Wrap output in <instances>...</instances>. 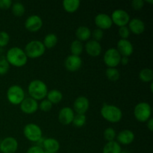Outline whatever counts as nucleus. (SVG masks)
<instances>
[{
  "mask_svg": "<svg viewBox=\"0 0 153 153\" xmlns=\"http://www.w3.org/2000/svg\"><path fill=\"white\" fill-rule=\"evenodd\" d=\"M47 100L53 104H58L59 102H61V100H63V94L60 91L57 89H53L51 90V91H48L47 95Z\"/></svg>",
  "mask_w": 153,
  "mask_h": 153,
  "instance_id": "obj_25",
  "label": "nucleus"
},
{
  "mask_svg": "<svg viewBox=\"0 0 153 153\" xmlns=\"http://www.w3.org/2000/svg\"><path fill=\"white\" fill-rule=\"evenodd\" d=\"M121 153H127L126 152H121Z\"/></svg>",
  "mask_w": 153,
  "mask_h": 153,
  "instance_id": "obj_45",
  "label": "nucleus"
},
{
  "mask_svg": "<svg viewBox=\"0 0 153 153\" xmlns=\"http://www.w3.org/2000/svg\"><path fill=\"white\" fill-rule=\"evenodd\" d=\"M128 25L130 32H132L133 34H137V35L141 34L142 33L144 32L145 28H146L144 22L139 18H134V19H130Z\"/></svg>",
  "mask_w": 153,
  "mask_h": 153,
  "instance_id": "obj_20",
  "label": "nucleus"
},
{
  "mask_svg": "<svg viewBox=\"0 0 153 153\" xmlns=\"http://www.w3.org/2000/svg\"><path fill=\"white\" fill-rule=\"evenodd\" d=\"M12 2L11 0H0V9L2 10H7L11 7Z\"/></svg>",
  "mask_w": 153,
  "mask_h": 153,
  "instance_id": "obj_39",
  "label": "nucleus"
},
{
  "mask_svg": "<svg viewBox=\"0 0 153 153\" xmlns=\"http://www.w3.org/2000/svg\"><path fill=\"white\" fill-rule=\"evenodd\" d=\"M52 104L47 100V99H44V100H41L40 105L38 106V108H40L42 111L47 112L52 109Z\"/></svg>",
  "mask_w": 153,
  "mask_h": 153,
  "instance_id": "obj_33",
  "label": "nucleus"
},
{
  "mask_svg": "<svg viewBox=\"0 0 153 153\" xmlns=\"http://www.w3.org/2000/svg\"><path fill=\"white\" fill-rule=\"evenodd\" d=\"M91 36L93 37V40H96V41H100L102 39L103 36H104V31L102 29L100 28H96L95 30H94L93 32H91Z\"/></svg>",
  "mask_w": 153,
  "mask_h": 153,
  "instance_id": "obj_37",
  "label": "nucleus"
},
{
  "mask_svg": "<svg viewBox=\"0 0 153 153\" xmlns=\"http://www.w3.org/2000/svg\"><path fill=\"white\" fill-rule=\"evenodd\" d=\"M116 49L121 56L128 57V58L131 56L134 52L132 43L128 40H124V39H120L117 42Z\"/></svg>",
  "mask_w": 153,
  "mask_h": 153,
  "instance_id": "obj_15",
  "label": "nucleus"
},
{
  "mask_svg": "<svg viewBox=\"0 0 153 153\" xmlns=\"http://www.w3.org/2000/svg\"><path fill=\"white\" fill-rule=\"evenodd\" d=\"M10 69V64L5 58L0 59V76L5 75Z\"/></svg>",
  "mask_w": 153,
  "mask_h": 153,
  "instance_id": "obj_34",
  "label": "nucleus"
},
{
  "mask_svg": "<svg viewBox=\"0 0 153 153\" xmlns=\"http://www.w3.org/2000/svg\"><path fill=\"white\" fill-rule=\"evenodd\" d=\"M90 107L89 100L85 96H80L77 97L73 102L74 112L79 114H85Z\"/></svg>",
  "mask_w": 153,
  "mask_h": 153,
  "instance_id": "obj_12",
  "label": "nucleus"
},
{
  "mask_svg": "<svg viewBox=\"0 0 153 153\" xmlns=\"http://www.w3.org/2000/svg\"><path fill=\"white\" fill-rule=\"evenodd\" d=\"M128 62H129V60H128V57H124V56L121 57L120 62V64H121L122 65H123V66H126L128 64Z\"/></svg>",
  "mask_w": 153,
  "mask_h": 153,
  "instance_id": "obj_42",
  "label": "nucleus"
},
{
  "mask_svg": "<svg viewBox=\"0 0 153 153\" xmlns=\"http://www.w3.org/2000/svg\"><path fill=\"white\" fill-rule=\"evenodd\" d=\"M146 126H147V128L150 131H152L153 130V119L150 118L149 120H148V121L146 122Z\"/></svg>",
  "mask_w": 153,
  "mask_h": 153,
  "instance_id": "obj_41",
  "label": "nucleus"
},
{
  "mask_svg": "<svg viewBox=\"0 0 153 153\" xmlns=\"http://www.w3.org/2000/svg\"><path fill=\"white\" fill-rule=\"evenodd\" d=\"M26 153H44V150L40 146H32L27 150Z\"/></svg>",
  "mask_w": 153,
  "mask_h": 153,
  "instance_id": "obj_40",
  "label": "nucleus"
},
{
  "mask_svg": "<svg viewBox=\"0 0 153 153\" xmlns=\"http://www.w3.org/2000/svg\"><path fill=\"white\" fill-rule=\"evenodd\" d=\"M121 146L117 141H109L105 144L102 149V153H121Z\"/></svg>",
  "mask_w": 153,
  "mask_h": 153,
  "instance_id": "obj_23",
  "label": "nucleus"
},
{
  "mask_svg": "<svg viewBox=\"0 0 153 153\" xmlns=\"http://www.w3.org/2000/svg\"><path fill=\"white\" fill-rule=\"evenodd\" d=\"M79 0H64L63 1V7L67 13H73L79 9L80 6Z\"/></svg>",
  "mask_w": 153,
  "mask_h": 153,
  "instance_id": "obj_24",
  "label": "nucleus"
},
{
  "mask_svg": "<svg viewBox=\"0 0 153 153\" xmlns=\"http://www.w3.org/2000/svg\"><path fill=\"white\" fill-rule=\"evenodd\" d=\"M82 60L80 56L70 55L66 58L64 61L65 68L70 72H76L82 67Z\"/></svg>",
  "mask_w": 153,
  "mask_h": 153,
  "instance_id": "obj_14",
  "label": "nucleus"
},
{
  "mask_svg": "<svg viewBox=\"0 0 153 153\" xmlns=\"http://www.w3.org/2000/svg\"><path fill=\"white\" fill-rule=\"evenodd\" d=\"M18 149V142L13 137H7L0 143V151L2 153H15Z\"/></svg>",
  "mask_w": 153,
  "mask_h": 153,
  "instance_id": "obj_11",
  "label": "nucleus"
},
{
  "mask_svg": "<svg viewBox=\"0 0 153 153\" xmlns=\"http://www.w3.org/2000/svg\"><path fill=\"white\" fill-rule=\"evenodd\" d=\"M44 153H53V152H46V151H44Z\"/></svg>",
  "mask_w": 153,
  "mask_h": 153,
  "instance_id": "obj_44",
  "label": "nucleus"
},
{
  "mask_svg": "<svg viewBox=\"0 0 153 153\" xmlns=\"http://www.w3.org/2000/svg\"><path fill=\"white\" fill-rule=\"evenodd\" d=\"M87 122V117L85 116V114H75L74 118H73V120L72 122V123L73 124V126L77 128H81V127L84 126L85 125Z\"/></svg>",
  "mask_w": 153,
  "mask_h": 153,
  "instance_id": "obj_31",
  "label": "nucleus"
},
{
  "mask_svg": "<svg viewBox=\"0 0 153 153\" xmlns=\"http://www.w3.org/2000/svg\"><path fill=\"white\" fill-rule=\"evenodd\" d=\"M84 50V46L82 42L78 40H73L70 44V52L72 55L76 56H80Z\"/></svg>",
  "mask_w": 153,
  "mask_h": 153,
  "instance_id": "obj_27",
  "label": "nucleus"
},
{
  "mask_svg": "<svg viewBox=\"0 0 153 153\" xmlns=\"http://www.w3.org/2000/svg\"><path fill=\"white\" fill-rule=\"evenodd\" d=\"M84 49L86 51L87 54L91 57H97L101 54L102 46L100 42L96 40H88Z\"/></svg>",
  "mask_w": 153,
  "mask_h": 153,
  "instance_id": "obj_18",
  "label": "nucleus"
},
{
  "mask_svg": "<svg viewBox=\"0 0 153 153\" xmlns=\"http://www.w3.org/2000/svg\"><path fill=\"white\" fill-rule=\"evenodd\" d=\"M42 148L46 152L56 153L60 149V143L53 137H48L43 140Z\"/></svg>",
  "mask_w": 153,
  "mask_h": 153,
  "instance_id": "obj_21",
  "label": "nucleus"
},
{
  "mask_svg": "<svg viewBox=\"0 0 153 153\" xmlns=\"http://www.w3.org/2000/svg\"><path fill=\"white\" fill-rule=\"evenodd\" d=\"M11 10L15 16L19 17V16H23L25 11V8L24 4L21 2H15L12 4Z\"/></svg>",
  "mask_w": 153,
  "mask_h": 153,
  "instance_id": "obj_30",
  "label": "nucleus"
},
{
  "mask_svg": "<svg viewBox=\"0 0 153 153\" xmlns=\"http://www.w3.org/2000/svg\"><path fill=\"white\" fill-rule=\"evenodd\" d=\"M94 22H95L97 28L102 29V31L103 30L109 29L113 25L111 16L109 15L106 14V13H99L95 16Z\"/></svg>",
  "mask_w": 153,
  "mask_h": 153,
  "instance_id": "obj_17",
  "label": "nucleus"
},
{
  "mask_svg": "<svg viewBox=\"0 0 153 153\" xmlns=\"http://www.w3.org/2000/svg\"><path fill=\"white\" fill-rule=\"evenodd\" d=\"M28 93L31 98L36 101L43 100L46 97L48 88L44 82L39 79L31 81L28 86Z\"/></svg>",
  "mask_w": 153,
  "mask_h": 153,
  "instance_id": "obj_2",
  "label": "nucleus"
},
{
  "mask_svg": "<svg viewBox=\"0 0 153 153\" xmlns=\"http://www.w3.org/2000/svg\"><path fill=\"white\" fill-rule=\"evenodd\" d=\"M20 110L26 114H32L35 113L38 109L39 104L37 101L31 97L25 98L20 103Z\"/></svg>",
  "mask_w": 153,
  "mask_h": 153,
  "instance_id": "obj_13",
  "label": "nucleus"
},
{
  "mask_svg": "<svg viewBox=\"0 0 153 153\" xmlns=\"http://www.w3.org/2000/svg\"><path fill=\"white\" fill-rule=\"evenodd\" d=\"M75 117V112L71 108L64 107L60 110L58 115V119L62 125L67 126L72 123Z\"/></svg>",
  "mask_w": 153,
  "mask_h": 153,
  "instance_id": "obj_16",
  "label": "nucleus"
},
{
  "mask_svg": "<svg viewBox=\"0 0 153 153\" xmlns=\"http://www.w3.org/2000/svg\"><path fill=\"white\" fill-rule=\"evenodd\" d=\"M145 1L143 0H133L131 1V7L134 10H139L142 9L144 6Z\"/></svg>",
  "mask_w": 153,
  "mask_h": 153,
  "instance_id": "obj_38",
  "label": "nucleus"
},
{
  "mask_svg": "<svg viewBox=\"0 0 153 153\" xmlns=\"http://www.w3.org/2000/svg\"><path fill=\"white\" fill-rule=\"evenodd\" d=\"M121 55L116 48H110L105 52L103 55V61L108 67L116 68L120 64Z\"/></svg>",
  "mask_w": 153,
  "mask_h": 153,
  "instance_id": "obj_8",
  "label": "nucleus"
},
{
  "mask_svg": "<svg viewBox=\"0 0 153 153\" xmlns=\"http://www.w3.org/2000/svg\"><path fill=\"white\" fill-rule=\"evenodd\" d=\"M76 36L79 41H88L91 37V31L87 26H79L76 31Z\"/></svg>",
  "mask_w": 153,
  "mask_h": 153,
  "instance_id": "obj_22",
  "label": "nucleus"
},
{
  "mask_svg": "<svg viewBox=\"0 0 153 153\" xmlns=\"http://www.w3.org/2000/svg\"><path fill=\"white\" fill-rule=\"evenodd\" d=\"M102 117L111 123H119L123 118V112L119 107L114 105L104 104L100 110Z\"/></svg>",
  "mask_w": 153,
  "mask_h": 153,
  "instance_id": "obj_3",
  "label": "nucleus"
},
{
  "mask_svg": "<svg viewBox=\"0 0 153 153\" xmlns=\"http://www.w3.org/2000/svg\"><path fill=\"white\" fill-rule=\"evenodd\" d=\"M118 34H119L121 39L128 40V37H129L130 35V31L129 29H128V26L120 27L119 30H118Z\"/></svg>",
  "mask_w": 153,
  "mask_h": 153,
  "instance_id": "obj_36",
  "label": "nucleus"
},
{
  "mask_svg": "<svg viewBox=\"0 0 153 153\" xmlns=\"http://www.w3.org/2000/svg\"><path fill=\"white\" fill-rule=\"evenodd\" d=\"M43 26V20L38 15H31L25 22V28L30 32H37Z\"/></svg>",
  "mask_w": 153,
  "mask_h": 153,
  "instance_id": "obj_10",
  "label": "nucleus"
},
{
  "mask_svg": "<svg viewBox=\"0 0 153 153\" xmlns=\"http://www.w3.org/2000/svg\"><path fill=\"white\" fill-rule=\"evenodd\" d=\"M45 51H46V48L43 42L37 40L28 42L25 45V49H24L26 56L30 58H40L45 53Z\"/></svg>",
  "mask_w": 153,
  "mask_h": 153,
  "instance_id": "obj_4",
  "label": "nucleus"
},
{
  "mask_svg": "<svg viewBox=\"0 0 153 153\" xmlns=\"http://www.w3.org/2000/svg\"><path fill=\"white\" fill-rule=\"evenodd\" d=\"M152 108L149 103L141 102L135 105L134 108V116L138 122H147L151 118Z\"/></svg>",
  "mask_w": 153,
  "mask_h": 153,
  "instance_id": "obj_5",
  "label": "nucleus"
},
{
  "mask_svg": "<svg viewBox=\"0 0 153 153\" xmlns=\"http://www.w3.org/2000/svg\"><path fill=\"white\" fill-rule=\"evenodd\" d=\"M103 137L107 142L113 141L115 140L117 137V132L114 130V128H111V127H108V128H105L103 132Z\"/></svg>",
  "mask_w": 153,
  "mask_h": 153,
  "instance_id": "obj_32",
  "label": "nucleus"
},
{
  "mask_svg": "<svg viewBox=\"0 0 153 153\" xmlns=\"http://www.w3.org/2000/svg\"><path fill=\"white\" fill-rule=\"evenodd\" d=\"M7 99L10 104L20 105L25 99V91L19 85H12L7 91Z\"/></svg>",
  "mask_w": 153,
  "mask_h": 153,
  "instance_id": "obj_6",
  "label": "nucleus"
},
{
  "mask_svg": "<svg viewBox=\"0 0 153 153\" xmlns=\"http://www.w3.org/2000/svg\"><path fill=\"white\" fill-rule=\"evenodd\" d=\"M120 144L129 145L134 140L135 136L134 132L129 129H124L120 131L116 137Z\"/></svg>",
  "mask_w": 153,
  "mask_h": 153,
  "instance_id": "obj_19",
  "label": "nucleus"
},
{
  "mask_svg": "<svg viewBox=\"0 0 153 153\" xmlns=\"http://www.w3.org/2000/svg\"><path fill=\"white\" fill-rule=\"evenodd\" d=\"M10 35L6 31H0V47H4L8 44Z\"/></svg>",
  "mask_w": 153,
  "mask_h": 153,
  "instance_id": "obj_35",
  "label": "nucleus"
},
{
  "mask_svg": "<svg viewBox=\"0 0 153 153\" xmlns=\"http://www.w3.org/2000/svg\"><path fill=\"white\" fill-rule=\"evenodd\" d=\"M111 18L113 24H115L118 27L127 26L131 19L128 12L123 9H117L114 10Z\"/></svg>",
  "mask_w": 153,
  "mask_h": 153,
  "instance_id": "obj_9",
  "label": "nucleus"
},
{
  "mask_svg": "<svg viewBox=\"0 0 153 153\" xmlns=\"http://www.w3.org/2000/svg\"><path fill=\"white\" fill-rule=\"evenodd\" d=\"M105 76L108 78V79L112 82H116L120 79L119 70L117 68H113V67H108L105 70Z\"/></svg>",
  "mask_w": 153,
  "mask_h": 153,
  "instance_id": "obj_29",
  "label": "nucleus"
},
{
  "mask_svg": "<svg viewBox=\"0 0 153 153\" xmlns=\"http://www.w3.org/2000/svg\"><path fill=\"white\" fill-rule=\"evenodd\" d=\"M146 2H148V3H150V4H152L153 1H152V0H150V1H149V0H147V1H146Z\"/></svg>",
  "mask_w": 153,
  "mask_h": 153,
  "instance_id": "obj_43",
  "label": "nucleus"
},
{
  "mask_svg": "<svg viewBox=\"0 0 153 153\" xmlns=\"http://www.w3.org/2000/svg\"><path fill=\"white\" fill-rule=\"evenodd\" d=\"M6 60L10 65L16 67H22L28 62V57L21 48L14 46L8 49L6 54Z\"/></svg>",
  "mask_w": 153,
  "mask_h": 153,
  "instance_id": "obj_1",
  "label": "nucleus"
},
{
  "mask_svg": "<svg viewBox=\"0 0 153 153\" xmlns=\"http://www.w3.org/2000/svg\"><path fill=\"white\" fill-rule=\"evenodd\" d=\"M43 43L46 49H52L58 43V37L56 34H53V33L46 34L43 39Z\"/></svg>",
  "mask_w": 153,
  "mask_h": 153,
  "instance_id": "obj_26",
  "label": "nucleus"
},
{
  "mask_svg": "<svg viewBox=\"0 0 153 153\" xmlns=\"http://www.w3.org/2000/svg\"><path fill=\"white\" fill-rule=\"evenodd\" d=\"M24 136L27 140L37 143L43 137V131L40 127L35 123H28L23 128Z\"/></svg>",
  "mask_w": 153,
  "mask_h": 153,
  "instance_id": "obj_7",
  "label": "nucleus"
},
{
  "mask_svg": "<svg viewBox=\"0 0 153 153\" xmlns=\"http://www.w3.org/2000/svg\"><path fill=\"white\" fill-rule=\"evenodd\" d=\"M139 79L143 82H152L153 80V71L149 68L143 69L139 73Z\"/></svg>",
  "mask_w": 153,
  "mask_h": 153,
  "instance_id": "obj_28",
  "label": "nucleus"
}]
</instances>
